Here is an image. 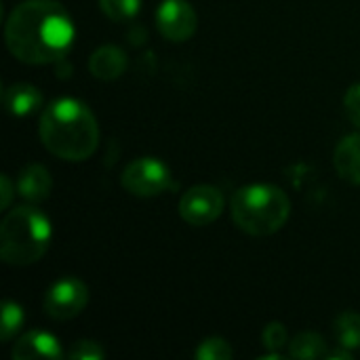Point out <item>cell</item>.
Segmentation results:
<instances>
[{
  "label": "cell",
  "mask_w": 360,
  "mask_h": 360,
  "mask_svg": "<svg viewBox=\"0 0 360 360\" xmlns=\"http://www.w3.org/2000/svg\"><path fill=\"white\" fill-rule=\"evenodd\" d=\"M74 23L55 0H27L13 8L4 25L6 46L27 65H46L61 59L74 42Z\"/></svg>",
  "instance_id": "1"
},
{
  "label": "cell",
  "mask_w": 360,
  "mask_h": 360,
  "mask_svg": "<svg viewBox=\"0 0 360 360\" xmlns=\"http://www.w3.org/2000/svg\"><path fill=\"white\" fill-rule=\"evenodd\" d=\"M42 146L57 158L80 162L99 146V124L86 103L63 97L53 101L40 116Z\"/></svg>",
  "instance_id": "2"
},
{
  "label": "cell",
  "mask_w": 360,
  "mask_h": 360,
  "mask_svg": "<svg viewBox=\"0 0 360 360\" xmlns=\"http://www.w3.org/2000/svg\"><path fill=\"white\" fill-rule=\"evenodd\" d=\"M291 213L289 196L272 184H251L232 198L234 224L251 236H270L278 232Z\"/></svg>",
  "instance_id": "3"
},
{
  "label": "cell",
  "mask_w": 360,
  "mask_h": 360,
  "mask_svg": "<svg viewBox=\"0 0 360 360\" xmlns=\"http://www.w3.org/2000/svg\"><path fill=\"white\" fill-rule=\"evenodd\" d=\"M51 224L34 207L13 209L0 226V257L8 266L36 264L51 245Z\"/></svg>",
  "instance_id": "4"
},
{
  "label": "cell",
  "mask_w": 360,
  "mask_h": 360,
  "mask_svg": "<svg viewBox=\"0 0 360 360\" xmlns=\"http://www.w3.org/2000/svg\"><path fill=\"white\" fill-rule=\"evenodd\" d=\"M120 181L129 194L141 196V198L158 196V194H162L175 186L171 169L165 162L150 158V156H143V158L129 162L122 171Z\"/></svg>",
  "instance_id": "5"
},
{
  "label": "cell",
  "mask_w": 360,
  "mask_h": 360,
  "mask_svg": "<svg viewBox=\"0 0 360 360\" xmlns=\"http://www.w3.org/2000/svg\"><path fill=\"white\" fill-rule=\"evenodd\" d=\"M89 304V289L82 281L68 276L57 281L44 295V312L55 321L76 319Z\"/></svg>",
  "instance_id": "6"
},
{
  "label": "cell",
  "mask_w": 360,
  "mask_h": 360,
  "mask_svg": "<svg viewBox=\"0 0 360 360\" xmlns=\"http://www.w3.org/2000/svg\"><path fill=\"white\" fill-rule=\"evenodd\" d=\"M224 211V196L213 186H194L179 200V215L190 226H209Z\"/></svg>",
  "instance_id": "7"
},
{
  "label": "cell",
  "mask_w": 360,
  "mask_h": 360,
  "mask_svg": "<svg viewBox=\"0 0 360 360\" xmlns=\"http://www.w3.org/2000/svg\"><path fill=\"white\" fill-rule=\"evenodd\" d=\"M196 25V11L186 0H165L156 11V27L167 40L184 42L194 36Z\"/></svg>",
  "instance_id": "8"
},
{
  "label": "cell",
  "mask_w": 360,
  "mask_h": 360,
  "mask_svg": "<svg viewBox=\"0 0 360 360\" xmlns=\"http://www.w3.org/2000/svg\"><path fill=\"white\" fill-rule=\"evenodd\" d=\"M11 356L15 360H57L63 356V350L55 335L46 331H30L13 344Z\"/></svg>",
  "instance_id": "9"
},
{
  "label": "cell",
  "mask_w": 360,
  "mask_h": 360,
  "mask_svg": "<svg viewBox=\"0 0 360 360\" xmlns=\"http://www.w3.org/2000/svg\"><path fill=\"white\" fill-rule=\"evenodd\" d=\"M89 70L99 80H116L127 70V55L122 49L105 44L97 49L89 59Z\"/></svg>",
  "instance_id": "10"
},
{
  "label": "cell",
  "mask_w": 360,
  "mask_h": 360,
  "mask_svg": "<svg viewBox=\"0 0 360 360\" xmlns=\"http://www.w3.org/2000/svg\"><path fill=\"white\" fill-rule=\"evenodd\" d=\"M53 188V179L42 165H27L17 177V192L30 202H42Z\"/></svg>",
  "instance_id": "11"
},
{
  "label": "cell",
  "mask_w": 360,
  "mask_h": 360,
  "mask_svg": "<svg viewBox=\"0 0 360 360\" xmlns=\"http://www.w3.org/2000/svg\"><path fill=\"white\" fill-rule=\"evenodd\" d=\"M2 97H4L6 110L17 118L30 116L32 112H36L42 105V93L36 86L25 84V82H17V84L6 86Z\"/></svg>",
  "instance_id": "12"
},
{
  "label": "cell",
  "mask_w": 360,
  "mask_h": 360,
  "mask_svg": "<svg viewBox=\"0 0 360 360\" xmlns=\"http://www.w3.org/2000/svg\"><path fill=\"white\" fill-rule=\"evenodd\" d=\"M335 169L344 181L360 186V135H348L340 141L335 148Z\"/></svg>",
  "instance_id": "13"
},
{
  "label": "cell",
  "mask_w": 360,
  "mask_h": 360,
  "mask_svg": "<svg viewBox=\"0 0 360 360\" xmlns=\"http://www.w3.org/2000/svg\"><path fill=\"white\" fill-rule=\"evenodd\" d=\"M335 338L342 348L356 350L360 348V314L359 312H344L335 321Z\"/></svg>",
  "instance_id": "14"
},
{
  "label": "cell",
  "mask_w": 360,
  "mask_h": 360,
  "mask_svg": "<svg viewBox=\"0 0 360 360\" xmlns=\"http://www.w3.org/2000/svg\"><path fill=\"white\" fill-rule=\"evenodd\" d=\"M289 354L293 359L302 360H314L321 359V356H327V346H325V340L316 333H300L293 342H291V350Z\"/></svg>",
  "instance_id": "15"
},
{
  "label": "cell",
  "mask_w": 360,
  "mask_h": 360,
  "mask_svg": "<svg viewBox=\"0 0 360 360\" xmlns=\"http://www.w3.org/2000/svg\"><path fill=\"white\" fill-rule=\"evenodd\" d=\"M99 6L112 21H129L139 13L141 0H99Z\"/></svg>",
  "instance_id": "16"
},
{
  "label": "cell",
  "mask_w": 360,
  "mask_h": 360,
  "mask_svg": "<svg viewBox=\"0 0 360 360\" xmlns=\"http://www.w3.org/2000/svg\"><path fill=\"white\" fill-rule=\"evenodd\" d=\"M23 325V310L15 302L2 304V325H0V338L2 342H11V338L21 329Z\"/></svg>",
  "instance_id": "17"
},
{
  "label": "cell",
  "mask_w": 360,
  "mask_h": 360,
  "mask_svg": "<svg viewBox=\"0 0 360 360\" xmlns=\"http://www.w3.org/2000/svg\"><path fill=\"white\" fill-rule=\"evenodd\" d=\"M232 356H234V352H232L230 344L221 338H209L196 350L198 360H228Z\"/></svg>",
  "instance_id": "18"
},
{
  "label": "cell",
  "mask_w": 360,
  "mask_h": 360,
  "mask_svg": "<svg viewBox=\"0 0 360 360\" xmlns=\"http://www.w3.org/2000/svg\"><path fill=\"white\" fill-rule=\"evenodd\" d=\"M262 340H264V346L268 350H281L287 346L289 338H287V329L283 323H270L264 333H262Z\"/></svg>",
  "instance_id": "19"
},
{
  "label": "cell",
  "mask_w": 360,
  "mask_h": 360,
  "mask_svg": "<svg viewBox=\"0 0 360 360\" xmlns=\"http://www.w3.org/2000/svg\"><path fill=\"white\" fill-rule=\"evenodd\" d=\"M68 356L74 360H101L105 356V352L97 342L84 340V342H76L72 350L68 352Z\"/></svg>",
  "instance_id": "20"
},
{
  "label": "cell",
  "mask_w": 360,
  "mask_h": 360,
  "mask_svg": "<svg viewBox=\"0 0 360 360\" xmlns=\"http://www.w3.org/2000/svg\"><path fill=\"white\" fill-rule=\"evenodd\" d=\"M344 108H346L350 122H354L360 129V84H354L348 89V93L344 97Z\"/></svg>",
  "instance_id": "21"
},
{
  "label": "cell",
  "mask_w": 360,
  "mask_h": 360,
  "mask_svg": "<svg viewBox=\"0 0 360 360\" xmlns=\"http://www.w3.org/2000/svg\"><path fill=\"white\" fill-rule=\"evenodd\" d=\"M0 184H2V200H0V207L6 209L11 205V198H13V184L8 179V175H2L0 177Z\"/></svg>",
  "instance_id": "22"
}]
</instances>
